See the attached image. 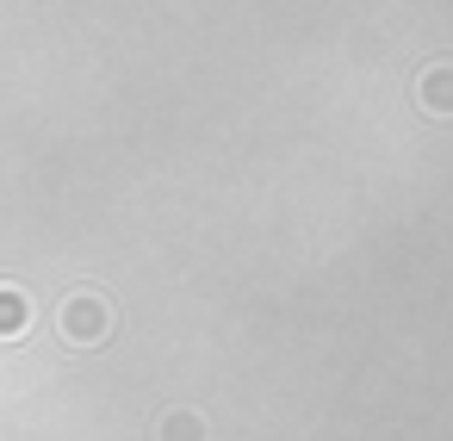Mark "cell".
I'll use <instances>...</instances> for the list:
<instances>
[{
  "mask_svg": "<svg viewBox=\"0 0 453 441\" xmlns=\"http://www.w3.org/2000/svg\"><path fill=\"white\" fill-rule=\"evenodd\" d=\"M112 323H119V317H112V298H106V292H88V286H81V292H69V298L57 305V336L75 342V348H100V342L112 336Z\"/></svg>",
  "mask_w": 453,
  "mask_h": 441,
  "instance_id": "cell-1",
  "label": "cell"
},
{
  "mask_svg": "<svg viewBox=\"0 0 453 441\" xmlns=\"http://www.w3.org/2000/svg\"><path fill=\"white\" fill-rule=\"evenodd\" d=\"M410 100H416L422 119H453V63H428L410 81Z\"/></svg>",
  "mask_w": 453,
  "mask_h": 441,
  "instance_id": "cell-2",
  "label": "cell"
},
{
  "mask_svg": "<svg viewBox=\"0 0 453 441\" xmlns=\"http://www.w3.org/2000/svg\"><path fill=\"white\" fill-rule=\"evenodd\" d=\"M32 323V298L19 286H0V342H19Z\"/></svg>",
  "mask_w": 453,
  "mask_h": 441,
  "instance_id": "cell-3",
  "label": "cell"
},
{
  "mask_svg": "<svg viewBox=\"0 0 453 441\" xmlns=\"http://www.w3.org/2000/svg\"><path fill=\"white\" fill-rule=\"evenodd\" d=\"M156 441H205V422H199L193 410H168V416L156 422Z\"/></svg>",
  "mask_w": 453,
  "mask_h": 441,
  "instance_id": "cell-4",
  "label": "cell"
}]
</instances>
